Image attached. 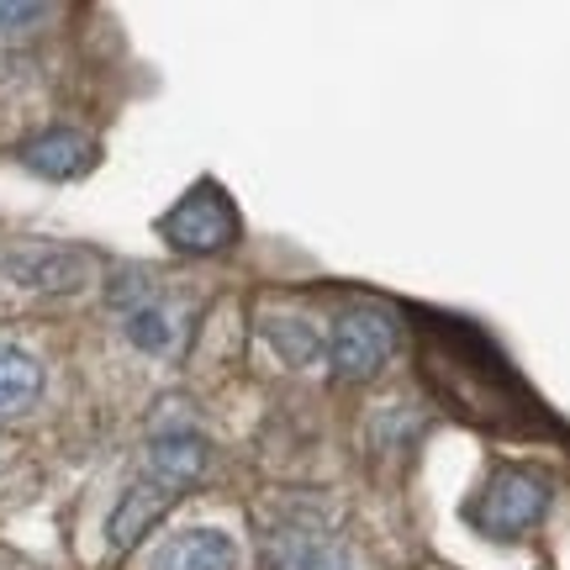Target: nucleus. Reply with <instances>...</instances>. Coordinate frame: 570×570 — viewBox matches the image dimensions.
I'll return each mask as SVG.
<instances>
[{
    "mask_svg": "<svg viewBox=\"0 0 570 570\" xmlns=\"http://www.w3.org/2000/svg\"><path fill=\"white\" fill-rule=\"evenodd\" d=\"M550 481L533 470H497L481 497L470 502V523L491 539H523V533L550 512Z\"/></svg>",
    "mask_w": 570,
    "mask_h": 570,
    "instance_id": "f257e3e1",
    "label": "nucleus"
},
{
    "mask_svg": "<svg viewBox=\"0 0 570 570\" xmlns=\"http://www.w3.org/2000/svg\"><path fill=\"white\" fill-rule=\"evenodd\" d=\"M159 233L180 254H217V248H227L238 238V212H233V202L217 185H196L175 212H164Z\"/></svg>",
    "mask_w": 570,
    "mask_h": 570,
    "instance_id": "f03ea898",
    "label": "nucleus"
},
{
    "mask_svg": "<svg viewBox=\"0 0 570 570\" xmlns=\"http://www.w3.org/2000/svg\"><path fill=\"white\" fill-rule=\"evenodd\" d=\"M391 348H396V323L386 312H348L327 338V360L338 381H370L391 360Z\"/></svg>",
    "mask_w": 570,
    "mask_h": 570,
    "instance_id": "7ed1b4c3",
    "label": "nucleus"
},
{
    "mask_svg": "<svg viewBox=\"0 0 570 570\" xmlns=\"http://www.w3.org/2000/svg\"><path fill=\"white\" fill-rule=\"evenodd\" d=\"M175 497L180 491L175 487H132V491H122V502H117V512H111V523H106V539H111V550H132L142 533L159 523L164 512L175 508Z\"/></svg>",
    "mask_w": 570,
    "mask_h": 570,
    "instance_id": "20e7f679",
    "label": "nucleus"
},
{
    "mask_svg": "<svg viewBox=\"0 0 570 570\" xmlns=\"http://www.w3.org/2000/svg\"><path fill=\"white\" fill-rule=\"evenodd\" d=\"M21 164H27L32 175H42V180H69V175L90 169V138L69 132V127H53V132H42V138L21 142Z\"/></svg>",
    "mask_w": 570,
    "mask_h": 570,
    "instance_id": "39448f33",
    "label": "nucleus"
},
{
    "mask_svg": "<svg viewBox=\"0 0 570 570\" xmlns=\"http://www.w3.org/2000/svg\"><path fill=\"white\" fill-rule=\"evenodd\" d=\"M159 570H238V544L223 529H190L164 550Z\"/></svg>",
    "mask_w": 570,
    "mask_h": 570,
    "instance_id": "423d86ee",
    "label": "nucleus"
},
{
    "mask_svg": "<svg viewBox=\"0 0 570 570\" xmlns=\"http://www.w3.org/2000/svg\"><path fill=\"white\" fill-rule=\"evenodd\" d=\"M148 465L159 475V487H175V491L190 487L206 470V439H196V433H164L148 449Z\"/></svg>",
    "mask_w": 570,
    "mask_h": 570,
    "instance_id": "0eeeda50",
    "label": "nucleus"
},
{
    "mask_svg": "<svg viewBox=\"0 0 570 570\" xmlns=\"http://www.w3.org/2000/svg\"><path fill=\"white\" fill-rule=\"evenodd\" d=\"M42 396V365L17 344H0V417H17Z\"/></svg>",
    "mask_w": 570,
    "mask_h": 570,
    "instance_id": "6e6552de",
    "label": "nucleus"
},
{
    "mask_svg": "<svg viewBox=\"0 0 570 570\" xmlns=\"http://www.w3.org/2000/svg\"><path fill=\"white\" fill-rule=\"evenodd\" d=\"M21 285H48V291H75L85 281V259L80 254H32L17 259Z\"/></svg>",
    "mask_w": 570,
    "mask_h": 570,
    "instance_id": "1a4fd4ad",
    "label": "nucleus"
},
{
    "mask_svg": "<svg viewBox=\"0 0 570 570\" xmlns=\"http://www.w3.org/2000/svg\"><path fill=\"white\" fill-rule=\"evenodd\" d=\"M269 344L281 348L285 365H306V360L317 354V333H312L302 317H281V323H269Z\"/></svg>",
    "mask_w": 570,
    "mask_h": 570,
    "instance_id": "9d476101",
    "label": "nucleus"
},
{
    "mask_svg": "<svg viewBox=\"0 0 570 570\" xmlns=\"http://www.w3.org/2000/svg\"><path fill=\"white\" fill-rule=\"evenodd\" d=\"M127 338L138 348H164L169 344V323H164L159 306H138L132 317H127Z\"/></svg>",
    "mask_w": 570,
    "mask_h": 570,
    "instance_id": "9b49d317",
    "label": "nucleus"
},
{
    "mask_svg": "<svg viewBox=\"0 0 570 570\" xmlns=\"http://www.w3.org/2000/svg\"><path fill=\"white\" fill-rule=\"evenodd\" d=\"M42 6H21V0H11V6H0V32H11V27H27V21H38Z\"/></svg>",
    "mask_w": 570,
    "mask_h": 570,
    "instance_id": "f8f14e48",
    "label": "nucleus"
}]
</instances>
